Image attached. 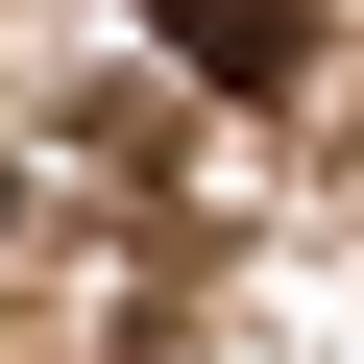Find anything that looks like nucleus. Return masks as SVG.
I'll use <instances>...</instances> for the list:
<instances>
[{
	"label": "nucleus",
	"mask_w": 364,
	"mask_h": 364,
	"mask_svg": "<svg viewBox=\"0 0 364 364\" xmlns=\"http://www.w3.org/2000/svg\"><path fill=\"white\" fill-rule=\"evenodd\" d=\"M146 25H170V73H219V97H291V0H146Z\"/></svg>",
	"instance_id": "1"
}]
</instances>
